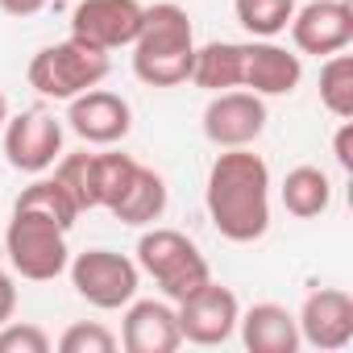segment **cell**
Masks as SVG:
<instances>
[{
    "mask_svg": "<svg viewBox=\"0 0 353 353\" xmlns=\"http://www.w3.org/2000/svg\"><path fill=\"white\" fill-rule=\"evenodd\" d=\"M204 204L212 229L225 241L233 245L262 241L270 229V166L250 145L216 154V162L208 166Z\"/></svg>",
    "mask_w": 353,
    "mask_h": 353,
    "instance_id": "obj_1",
    "label": "cell"
},
{
    "mask_svg": "<svg viewBox=\"0 0 353 353\" xmlns=\"http://www.w3.org/2000/svg\"><path fill=\"white\" fill-rule=\"evenodd\" d=\"M196 30L183 5H150L141 13V30L133 38V75L150 88H179L192 75Z\"/></svg>",
    "mask_w": 353,
    "mask_h": 353,
    "instance_id": "obj_2",
    "label": "cell"
},
{
    "mask_svg": "<svg viewBox=\"0 0 353 353\" xmlns=\"http://www.w3.org/2000/svg\"><path fill=\"white\" fill-rule=\"evenodd\" d=\"M137 270L154 279V287L162 291V299L179 303L188 299L192 291H200L208 279H212V266L208 258L200 254V245L179 233V229H145L137 237Z\"/></svg>",
    "mask_w": 353,
    "mask_h": 353,
    "instance_id": "obj_3",
    "label": "cell"
},
{
    "mask_svg": "<svg viewBox=\"0 0 353 353\" xmlns=\"http://www.w3.org/2000/svg\"><path fill=\"white\" fill-rule=\"evenodd\" d=\"M108 54L79 42V38H63V42H50L42 46L34 59H30V88L46 100H75L79 92L88 88H100L108 79Z\"/></svg>",
    "mask_w": 353,
    "mask_h": 353,
    "instance_id": "obj_4",
    "label": "cell"
},
{
    "mask_svg": "<svg viewBox=\"0 0 353 353\" xmlns=\"http://www.w3.org/2000/svg\"><path fill=\"white\" fill-rule=\"evenodd\" d=\"M67 233L59 221L42 216V212H21L13 208L9 216V229H5V254H9V266L30 279V283H50L67 270L71 262V250H67Z\"/></svg>",
    "mask_w": 353,
    "mask_h": 353,
    "instance_id": "obj_5",
    "label": "cell"
},
{
    "mask_svg": "<svg viewBox=\"0 0 353 353\" xmlns=\"http://www.w3.org/2000/svg\"><path fill=\"white\" fill-rule=\"evenodd\" d=\"M71 270V287L83 303L100 307V312H117L129 299H137V283L141 270L133 258L117 254V250H83L67 262Z\"/></svg>",
    "mask_w": 353,
    "mask_h": 353,
    "instance_id": "obj_6",
    "label": "cell"
},
{
    "mask_svg": "<svg viewBox=\"0 0 353 353\" xmlns=\"http://www.w3.org/2000/svg\"><path fill=\"white\" fill-rule=\"evenodd\" d=\"M0 137H5V162L21 174H46L63 154V121L46 108L9 117Z\"/></svg>",
    "mask_w": 353,
    "mask_h": 353,
    "instance_id": "obj_7",
    "label": "cell"
},
{
    "mask_svg": "<svg viewBox=\"0 0 353 353\" xmlns=\"http://www.w3.org/2000/svg\"><path fill=\"white\" fill-rule=\"evenodd\" d=\"M266 121L270 117H266L262 96L241 92V88L212 92V100L204 108V137L216 150H241V145H254L266 133Z\"/></svg>",
    "mask_w": 353,
    "mask_h": 353,
    "instance_id": "obj_8",
    "label": "cell"
},
{
    "mask_svg": "<svg viewBox=\"0 0 353 353\" xmlns=\"http://www.w3.org/2000/svg\"><path fill=\"white\" fill-rule=\"evenodd\" d=\"M174 316H179V332L183 341L192 345H225L233 332H237V320H241V303L229 287L221 283H204L200 291H192L188 299L174 303Z\"/></svg>",
    "mask_w": 353,
    "mask_h": 353,
    "instance_id": "obj_9",
    "label": "cell"
},
{
    "mask_svg": "<svg viewBox=\"0 0 353 353\" xmlns=\"http://www.w3.org/2000/svg\"><path fill=\"white\" fill-rule=\"evenodd\" d=\"M141 13L145 5H137V0H79L71 13V38L112 54L121 46H133Z\"/></svg>",
    "mask_w": 353,
    "mask_h": 353,
    "instance_id": "obj_10",
    "label": "cell"
},
{
    "mask_svg": "<svg viewBox=\"0 0 353 353\" xmlns=\"http://www.w3.org/2000/svg\"><path fill=\"white\" fill-rule=\"evenodd\" d=\"M291 42L299 54L328 59L353 42V5L349 0H307L291 17Z\"/></svg>",
    "mask_w": 353,
    "mask_h": 353,
    "instance_id": "obj_11",
    "label": "cell"
},
{
    "mask_svg": "<svg viewBox=\"0 0 353 353\" xmlns=\"http://www.w3.org/2000/svg\"><path fill=\"white\" fill-rule=\"evenodd\" d=\"M303 79V59L274 38H254L241 42V88L270 100V96H291Z\"/></svg>",
    "mask_w": 353,
    "mask_h": 353,
    "instance_id": "obj_12",
    "label": "cell"
},
{
    "mask_svg": "<svg viewBox=\"0 0 353 353\" xmlns=\"http://www.w3.org/2000/svg\"><path fill=\"white\" fill-rule=\"evenodd\" d=\"M67 125L88 141V145H117L129 137L133 129V108L125 96L104 92V88H88L75 100H67Z\"/></svg>",
    "mask_w": 353,
    "mask_h": 353,
    "instance_id": "obj_13",
    "label": "cell"
},
{
    "mask_svg": "<svg viewBox=\"0 0 353 353\" xmlns=\"http://www.w3.org/2000/svg\"><path fill=\"white\" fill-rule=\"evenodd\" d=\"M299 341H307L312 349H345L353 341V295L341 291V287H316L299 316Z\"/></svg>",
    "mask_w": 353,
    "mask_h": 353,
    "instance_id": "obj_14",
    "label": "cell"
},
{
    "mask_svg": "<svg viewBox=\"0 0 353 353\" xmlns=\"http://www.w3.org/2000/svg\"><path fill=\"white\" fill-rule=\"evenodd\" d=\"M117 341L125 353H174L183 345L174 303L170 299H129Z\"/></svg>",
    "mask_w": 353,
    "mask_h": 353,
    "instance_id": "obj_15",
    "label": "cell"
},
{
    "mask_svg": "<svg viewBox=\"0 0 353 353\" xmlns=\"http://www.w3.org/2000/svg\"><path fill=\"white\" fill-rule=\"evenodd\" d=\"M237 328L250 353H295L303 345L295 312H287L283 303H254L250 312H241Z\"/></svg>",
    "mask_w": 353,
    "mask_h": 353,
    "instance_id": "obj_16",
    "label": "cell"
},
{
    "mask_svg": "<svg viewBox=\"0 0 353 353\" xmlns=\"http://www.w3.org/2000/svg\"><path fill=\"white\" fill-rule=\"evenodd\" d=\"M166 179L158 170H150V166H141L137 162V170H133V179L125 183V192H121V200L108 208L121 225H133V229H141V225H154L162 212H166Z\"/></svg>",
    "mask_w": 353,
    "mask_h": 353,
    "instance_id": "obj_17",
    "label": "cell"
},
{
    "mask_svg": "<svg viewBox=\"0 0 353 353\" xmlns=\"http://www.w3.org/2000/svg\"><path fill=\"white\" fill-rule=\"evenodd\" d=\"M279 196H283V208H287L291 216L316 221V216H324L328 204H332V183H328V174H324L320 166H295V170H287Z\"/></svg>",
    "mask_w": 353,
    "mask_h": 353,
    "instance_id": "obj_18",
    "label": "cell"
},
{
    "mask_svg": "<svg viewBox=\"0 0 353 353\" xmlns=\"http://www.w3.org/2000/svg\"><path fill=\"white\" fill-rule=\"evenodd\" d=\"M188 79L196 88H204V92L241 88V42H208V46H196V59H192V75Z\"/></svg>",
    "mask_w": 353,
    "mask_h": 353,
    "instance_id": "obj_19",
    "label": "cell"
},
{
    "mask_svg": "<svg viewBox=\"0 0 353 353\" xmlns=\"http://www.w3.org/2000/svg\"><path fill=\"white\" fill-rule=\"evenodd\" d=\"M13 208H21V212H42V216H50V221H59L63 229H71L83 212H79V204L67 196V188L54 179V174H50V179H42V174H38V179L17 196V204Z\"/></svg>",
    "mask_w": 353,
    "mask_h": 353,
    "instance_id": "obj_20",
    "label": "cell"
},
{
    "mask_svg": "<svg viewBox=\"0 0 353 353\" xmlns=\"http://www.w3.org/2000/svg\"><path fill=\"white\" fill-rule=\"evenodd\" d=\"M320 104L336 121H353V59L345 50L328 54L320 67Z\"/></svg>",
    "mask_w": 353,
    "mask_h": 353,
    "instance_id": "obj_21",
    "label": "cell"
},
{
    "mask_svg": "<svg viewBox=\"0 0 353 353\" xmlns=\"http://www.w3.org/2000/svg\"><path fill=\"white\" fill-rule=\"evenodd\" d=\"M233 13L250 38H279L295 17V0H233Z\"/></svg>",
    "mask_w": 353,
    "mask_h": 353,
    "instance_id": "obj_22",
    "label": "cell"
},
{
    "mask_svg": "<svg viewBox=\"0 0 353 353\" xmlns=\"http://www.w3.org/2000/svg\"><path fill=\"white\" fill-rule=\"evenodd\" d=\"M54 179L67 188V196L79 204V212H92V208H96V154H88V150H79V154H59Z\"/></svg>",
    "mask_w": 353,
    "mask_h": 353,
    "instance_id": "obj_23",
    "label": "cell"
},
{
    "mask_svg": "<svg viewBox=\"0 0 353 353\" xmlns=\"http://www.w3.org/2000/svg\"><path fill=\"white\" fill-rule=\"evenodd\" d=\"M137 158L112 150V154H96V208H112L125 192V183L133 179Z\"/></svg>",
    "mask_w": 353,
    "mask_h": 353,
    "instance_id": "obj_24",
    "label": "cell"
},
{
    "mask_svg": "<svg viewBox=\"0 0 353 353\" xmlns=\"http://www.w3.org/2000/svg\"><path fill=\"white\" fill-rule=\"evenodd\" d=\"M117 345V332L104 328L100 320H79L59 336V353H112Z\"/></svg>",
    "mask_w": 353,
    "mask_h": 353,
    "instance_id": "obj_25",
    "label": "cell"
},
{
    "mask_svg": "<svg viewBox=\"0 0 353 353\" xmlns=\"http://www.w3.org/2000/svg\"><path fill=\"white\" fill-rule=\"evenodd\" d=\"M0 353H50V336L38 324L9 320L0 324Z\"/></svg>",
    "mask_w": 353,
    "mask_h": 353,
    "instance_id": "obj_26",
    "label": "cell"
},
{
    "mask_svg": "<svg viewBox=\"0 0 353 353\" xmlns=\"http://www.w3.org/2000/svg\"><path fill=\"white\" fill-rule=\"evenodd\" d=\"M332 158L341 170H353V121H341V129L332 137Z\"/></svg>",
    "mask_w": 353,
    "mask_h": 353,
    "instance_id": "obj_27",
    "label": "cell"
},
{
    "mask_svg": "<svg viewBox=\"0 0 353 353\" xmlns=\"http://www.w3.org/2000/svg\"><path fill=\"white\" fill-rule=\"evenodd\" d=\"M17 312V283L9 270H0V324H9Z\"/></svg>",
    "mask_w": 353,
    "mask_h": 353,
    "instance_id": "obj_28",
    "label": "cell"
},
{
    "mask_svg": "<svg viewBox=\"0 0 353 353\" xmlns=\"http://www.w3.org/2000/svg\"><path fill=\"white\" fill-rule=\"evenodd\" d=\"M46 5H50V0H0V13H9V17H38Z\"/></svg>",
    "mask_w": 353,
    "mask_h": 353,
    "instance_id": "obj_29",
    "label": "cell"
},
{
    "mask_svg": "<svg viewBox=\"0 0 353 353\" xmlns=\"http://www.w3.org/2000/svg\"><path fill=\"white\" fill-rule=\"evenodd\" d=\"M5 121H9V96L0 92V129H5Z\"/></svg>",
    "mask_w": 353,
    "mask_h": 353,
    "instance_id": "obj_30",
    "label": "cell"
}]
</instances>
